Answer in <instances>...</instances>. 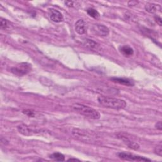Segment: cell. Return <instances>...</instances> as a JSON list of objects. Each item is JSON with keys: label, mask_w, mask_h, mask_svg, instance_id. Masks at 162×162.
Listing matches in <instances>:
<instances>
[{"label": "cell", "mask_w": 162, "mask_h": 162, "mask_svg": "<svg viewBox=\"0 0 162 162\" xmlns=\"http://www.w3.org/2000/svg\"><path fill=\"white\" fill-rule=\"evenodd\" d=\"M25 115L29 116V117H34L35 116V113L34 111L31 110H23L22 112Z\"/></svg>", "instance_id": "obj_18"}, {"label": "cell", "mask_w": 162, "mask_h": 162, "mask_svg": "<svg viewBox=\"0 0 162 162\" xmlns=\"http://www.w3.org/2000/svg\"><path fill=\"white\" fill-rule=\"evenodd\" d=\"M48 14L51 20L54 22L60 23L63 20V16L62 13L55 8H48Z\"/></svg>", "instance_id": "obj_6"}, {"label": "cell", "mask_w": 162, "mask_h": 162, "mask_svg": "<svg viewBox=\"0 0 162 162\" xmlns=\"http://www.w3.org/2000/svg\"><path fill=\"white\" fill-rule=\"evenodd\" d=\"M91 31L94 34L102 37L109 36L110 33L109 29L107 27L101 24L93 25L91 28Z\"/></svg>", "instance_id": "obj_5"}, {"label": "cell", "mask_w": 162, "mask_h": 162, "mask_svg": "<svg viewBox=\"0 0 162 162\" xmlns=\"http://www.w3.org/2000/svg\"><path fill=\"white\" fill-rule=\"evenodd\" d=\"M155 20L156 21V22L160 25V26H161V17H158V16H155Z\"/></svg>", "instance_id": "obj_20"}, {"label": "cell", "mask_w": 162, "mask_h": 162, "mask_svg": "<svg viewBox=\"0 0 162 162\" xmlns=\"http://www.w3.org/2000/svg\"><path fill=\"white\" fill-rule=\"evenodd\" d=\"M72 160H74V161H79V160H77L76 158H70V159L68 160V161H72Z\"/></svg>", "instance_id": "obj_23"}, {"label": "cell", "mask_w": 162, "mask_h": 162, "mask_svg": "<svg viewBox=\"0 0 162 162\" xmlns=\"http://www.w3.org/2000/svg\"><path fill=\"white\" fill-rule=\"evenodd\" d=\"M158 9H161L160 6L154 3H147L145 5V10L150 13H156L158 10Z\"/></svg>", "instance_id": "obj_13"}, {"label": "cell", "mask_w": 162, "mask_h": 162, "mask_svg": "<svg viewBox=\"0 0 162 162\" xmlns=\"http://www.w3.org/2000/svg\"><path fill=\"white\" fill-rule=\"evenodd\" d=\"M83 45L88 48L90 49H97L99 46L98 44L96 43L95 41H94L92 40L88 39H85L83 40Z\"/></svg>", "instance_id": "obj_12"}, {"label": "cell", "mask_w": 162, "mask_h": 162, "mask_svg": "<svg viewBox=\"0 0 162 162\" xmlns=\"http://www.w3.org/2000/svg\"><path fill=\"white\" fill-rule=\"evenodd\" d=\"M49 158L53 160L57 161H65V156L60 153H54L49 155Z\"/></svg>", "instance_id": "obj_16"}, {"label": "cell", "mask_w": 162, "mask_h": 162, "mask_svg": "<svg viewBox=\"0 0 162 162\" xmlns=\"http://www.w3.org/2000/svg\"><path fill=\"white\" fill-rule=\"evenodd\" d=\"M75 31L80 35L84 34L86 32V24L83 20H79L75 25Z\"/></svg>", "instance_id": "obj_9"}, {"label": "cell", "mask_w": 162, "mask_h": 162, "mask_svg": "<svg viewBox=\"0 0 162 162\" xmlns=\"http://www.w3.org/2000/svg\"><path fill=\"white\" fill-rule=\"evenodd\" d=\"M129 3H131V5H136L138 4V2H136V1H130V2H129Z\"/></svg>", "instance_id": "obj_22"}, {"label": "cell", "mask_w": 162, "mask_h": 162, "mask_svg": "<svg viewBox=\"0 0 162 162\" xmlns=\"http://www.w3.org/2000/svg\"><path fill=\"white\" fill-rule=\"evenodd\" d=\"M17 129L20 134L26 136H32V135L35 134H39L41 132V130H35L25 124L19 126L17 127Z\"/></svg>", "instance_id": "obj_7"}, {"label": "cell", "mask_w": 162, "mask_h": 162, "mask_svg": "<svg viewBox=\"0 0 162 162\" xmlns=\"http://www.w3.org/2000/svg\"><path fill=\"white\" fill-rule=\"evenodd\" d=\"M118 138L120 139L121 140H122L124 141V143L126 144V145L129 147L130 148V149H132V150H138L139 148V145L135 143L131 140H130L128 138L124 136V135H122V134H118Z\"/></svg>", "instance_id": "obj_8"}, {"label": "cell", "mask_w": 162, "mask_h": 162, "mask_svg": "<svg viewBox=\"0 0 162 162\" xmlns=\"http://www.w3.org/2000/svg\"><path fill=\"white\" fill-rule=\"evenodd\" d=\"M118 156L124 160L131 161H151V160L148 158H146L143 156L135 155L131 153L120 152L117 154Z\"/></svg>", "instance_id": "obj_4"}, {"label": "cell", "mask_w": 162, "mask_h": 162, "mask_svg": "<svg viewBox=\"0 0 162 162\" xmlns=\"http://www.w3.org/2000/svg\"><path fill=\"white\" fill-rule=\"evenodd\" d=\"M0 27L2 30L7 31L11 29L12 25H11V23L6 19L1 18V21H0Z\"/></svg>", "instance_id": "obj_15"}, {"label": "cell", "mask_w": 162, "mask_h": 162, "mask_svg": "<svg viewBox=\"0 0 162 162\" xmlns=\"http://www.w3.org/2000/svg\"><path fill=\"white\" fill-rule=\"evenodd\" d=\"M155 153L160 156H162V147L161 145H158L157 146L155 147V150H154Z\"/></svg>", "instance_id": "obj_17"}, {"label": "cell", "mask_w": 162, "mask_h": 162, "mask_svg": "<svg viewBox=\"0 0 162 162\" xmlns=\"http://www.w3.org/2000/svg\"><path fill=\"white\" fill-rule=\"evenodd\" d=\"M155 128L160 130H162V124H161V122H158L155 124Z\"/></svg>", "instance_id": "obj_19"}, {"label": "cell", "mask_w": 162, "mask_h": 162, "mask_svg": "<svg viewBox=\"0 0 162 162\" xmlns=\"http://www.w3.org/2000/svg\"><path fill=\"white\" fill-rule=\"evenodd\" d=\"M111 80L113 81L114 83H118L120 84H122L127 86H132L134 85V83L132 80H130L129 79L126 78H112Z\"/></svg>", "instance_id": "obj_10"}, {"label": "cell", "mask_w": 162, "mask_h": 162, "mask_svg": "<svg viewBox=\"0 0 162 162\" xmlns=\"http://www.w3.org/2000/svg\"><path fill=\"white\" fill-rule=\"evenodd\" d=\"M31 65L28 63H21L18 64L17 66L13 67L11 71L13 74H14L18 76H23L28 74L31 70Z\"/></svg>", "instance_id": "obj_3"}, {"label": "cell", "mask_w": 162, "mask_h": 162, "mask_svg": "<svg viewBox=\"0 0 162 162\" xmlns=\"http://www.w3.org/2000/svg\"><path fill=\"white\" fill-rule=\"evenodd\" d=\"M72 109L78 113L91 119L97 120L100 118L101 117L100 113L97 110H94L92 108L82 104H74L72 105Z\"/></svg>", "instance_id": "obj_2"}, {"label": "cell", "mask_w": 162, "mask_h": 162, "mask_svg": "<svg viewBox=\"0 0 162 162\" xmlns=\"http://www.w3.org/2000/svg\"><path fill=\"white\" fill-rule=\"evenodd\" d=\"M87 13L90 17H91L92 18L96 19V20H98L100 18V13L96 9H94L92 8H89L87 10Z\"/></svg>", "instance_id": "obj_14"}, {"label": "cell", "mask_w": 162, "mask_h": 162, "mask_svg": "<svg viewBox=\"0 0 162 162\" xmlns=\"http://www.w3.org/2000/svg\"><path fill=\"white\" fill-rule=\"evenodd\" d=\"M98 101L99 103L104 107L115 110L123 109L127 105L126 102L123 100L104 96H99L98 98Z\"/></svg>", "instance_id": "obj_1"}, {"label": "cell", "mask_w": 162, "mask_h": 162, "mask_svg": "<svg viewBox=\"0 0 162 162\" xmlns=\"http://www.w3.org/2000/svg\"><path fill=\"white\" fill-rule=\"evenodd\" d=\"M65 5L69 6V7H72L73 5H74V2H71V1H68V2H65Z\"/></svg>", "instance_id": "obj_21"}, {"label": "cell", "mask_w": 162, "mask_h": 162, "mask_svg": "<svg viewBox=\"0 0 162 162\" xmlns=\"http://www.w3.org/2000/svg\"><path fill=\"white\" fill-rule=\"evenodd\" d=\"M120 53L125 57H130L134 55V49L129 46L124 45L119 48Z\"/></svg>", "instance_id": "obj_11"}]
</instances>
